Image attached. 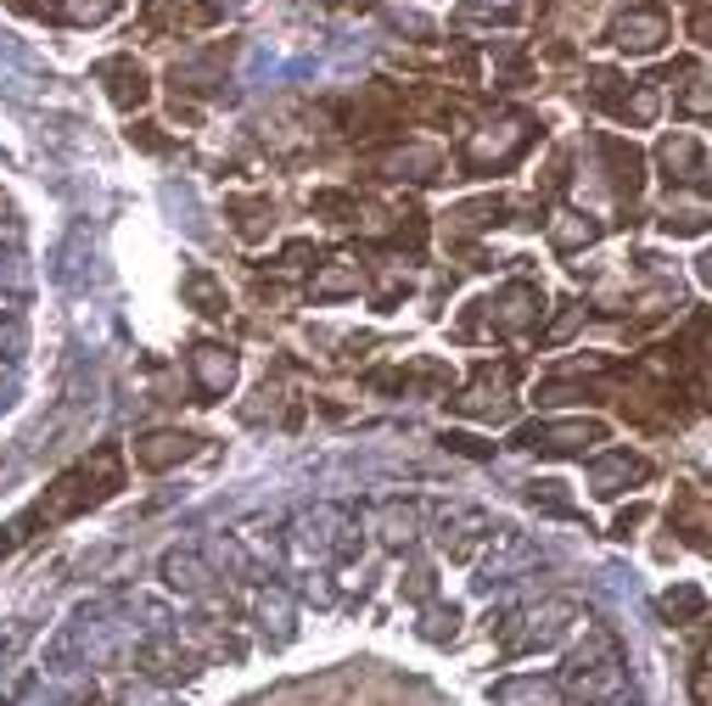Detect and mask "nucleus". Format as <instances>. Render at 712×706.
<instances>
[{
	"label": "nucleus",
	"mask_w": 712,
	"mask_h": 706,
	"mask_svg": "<svg viewBox=\"0 0 712 706\" xmlns=\"http://www.w3.org/2000/svg\"><path fill=\"white\" fill-rule=\"evenodd\" d=\"M124 477V465H118V449H96V460H84L73 465L68 477H57V488H45V499L34 505V522H62V516L84 510V505H96L118 488Z\"/></svg>",
	"instance_id": "f257e3e1"
},
{
	"label": "nucleus",
	"mask_w": 712,
	"mask_h": 706,
	"mask_svg": "<svg viewBox=\"0 0 712 706\" xmlns=\"http://www.w3.org/2000/svg\"><path fill=\"white\" fill-rule=\"evenodd\" d=\"M617 684H623V662H617V645L606 634H595L578 656H573V690L578 695H611Z\"/></svg>",
	"instance_id": "f03ea898"
},
{
	"label": "nucleus",
	"mask_w": 712,
	"mask_h": 706,
	"mask_svg": "<svg viewBox=\"0 0 712 706\" xmlns=\"http://www.w3.org/2000/svg\"><path fill=\"white\" fill-rule=\"evenodd\" d=\"M668 34H674V28H668V12H662V7H629L623 18L611 23L617 51H629V57H651Z\"/></svg>",
	"instance_id": "7ed1b4c3"
},
{
	"label": "nucleus",
	"mask_w": 712,
	"mask_h": 706,
	"mask_svg": "<svg viewBox=\"0 0 712 706\" xmlns=\"http://www.w3.org/2000/svg\"><path fill=\"white\" fill-rule=\"evenodd\" d=\"M606 427L600 420H561V427H528L516 432L521 449H539V454H584L589 443H600Z\"/></svg>",
	"instance_id": "20e7f679"
},
{
	"label": "nucleus",
	"mask_w": 712,
	"mask_h": 706,
	"mask_svg": "<svg viewBox=\"0 0 712 706\" xmlns=\"http://www.w3.org/2000/svg\"><path fill=\"white\" fill-rule=\"evenodd\" d=\"M348 516L343 510H314V516H298V555H331V549H343L348 533H331V528H343Z\"/></svg>",
	"instance_id": "39448f33"
},
{
	"label": "nucleus",
	"mask_w": 712,
	"mask_h": 706,
	"mask_svg": "<svg viewBox=\"0 0 712 706\" xmlns=\"http://www.w3.org/2000/svg\"><path fill=\"white\" fill-rule=\"evenodd\" d=\"M566 617H578V605L573 600H544L533 617H528V628L516 634V650H533V645H550L561 628H566Z\"/></svg>",
	"instance_id": "423d86ee"
},
{
	"label": "nucleus",
	"mask_w": 712,
	"mask_h": 706,
	"mask_svg": "<svg viewBox=\"0 0 712 706\" xmlns=\"http://www.w3.org/2000/svg\"><path fill=\"white\" fill-rule=\"evenodd\" d=\"M521 147H528V124L510 118V124H499V129H489V135L471 140V163H505V158H516Z\"/></svg>",
	"instance_id": "0eeeda50"
},
{
	"label": "nucleus",
	"mask_w": 712,
	"mask_h": 706,
	"mask_svg": "<svg viewBox=\"0 0 712 706\" xmlns=\"http://www.w3.org/2000/svg\"><path fill=\"white\" fill-rule=\"evenodd\" d=\"M102 79H107V90H113V102H118V107H140V102L152 96L147 73H140L129 57H113V62H102Z\"/></svg>",
	"instance_id": "6e6552de"
},
{
	"label": "nucleus",
	"mask_w": 712,
	"mask_h": 706,
	"mask_svg": "<svg viewBox=\"0 0 712 706\" xmlns=\"http://www.w3.org/2000/svg\"><path fill=\"white\" fill-rule=\"evenodd\" d=\"M640 477H645V460H640V454H606V460L595 465V494L611 499V494H623V488L640 483Z\"/></svg>",
	"instance_id": "1a4fd4ad"
},
{
	"label": "nucleus",
	"mask_w": 712,
	"mask_h": 706,
	"mask_svg": "<svg viewBox=\"0 0 712 706\" xmlns=\"http://www.w3.org/2000/svg\"><path fill=\"white\" fill-rule=\"evenodd\" d=\"M192 375H197V387H203V393L219 398V393L236 382V359H230L225 348H197V354H192Z\"/></svg>",
	"instance_id": "9d476101"
},
{
	"label": "nucleus",
	"mask_w": 712,
	"mask_h": 706,
	"mask_svg": "<svg viewBox=\"0 0 712 706\" xmlns=\"http://www.w3.org/2000/svg\"><path fill=\"white\" fill-rule=\"evenodd\" d=\"M600 152H606V163H611V185H617V192H623V197H634L640 192V152L634 147H623V140H600Z\"/></svg>",
	"instance_id": "9b49d317"
},
{
	"label": "nucleus",
	"mask_w": 712,
	"mask_h": 706,
	"mask_svg": "<svg viewBox=\"0 0 712 706\" xmlns=\"http://www.w3.org/2000/svg\"><path fill=\"white\" fill-rule=\"evenodd\" d=\"M163 578H169L174 589H185V594H203L214 572L203 567V555H192V549H185V555H180V549H174V555L163 560Z\"/></svg>",
	"instance_id": "f8f14e48"
},
{
	"label": "nucleus",
	"mask_w": 712,
	"mask_h": 706,
	"mask_svg": "<svg viewBox=\"0 0 712 706\" xmlns=\"http://www.w3.org/2000/svg\"><path fill=\"white\" fill-rule=\"evenodd\" d=\"M185 454H192V438H185V432H158V438H147V443L135 449V460L152 465V471H163V465H174Z\"/></svg>",
	"instance_id": "ddd939ff"
},
{
	"label": "nucleus",
	"mask_w": 712,
	"mask_h": 706,
	"mask_svg": "<svg viewBox=\"0 0 712 706\" xmlns=\"http://www.w3.org/2000/svg\"><path fill=\"white\" fill-rule=\"evenodd\" d=\"M376 533H382V544H410L415 539V505H382L376 510Z\"/></svg>",
	"instance_id": "4468645a"
},
{
	"label": "nucleus",
	"mask_w": 712,
	"mask_h": 706,
	"mask_svg": "<svg viewBox=\"0 0 712 706\" xmlns=\"http://www.w3.org/2000/svg\"><path fill=\"white\" fill-rule=\"evenodd\" d=\"M561 695H555V684H544V679H510L505 690H499V706H555Z\"/></svg>",
	"instance_id": "2eb2a0df"
},
{
	"label": "nucleus",
	"mask_w": 712,
	"mask_h": 706,
	"mask_svg": "<svg viewBox=\"0 0 712 706\" xmlns=\"http://www.w3.org/2000/svg\"><path fill=\"white\" fill-rule=\"evenodd\" d=\"M483 528H489V522H483L478 510H460L455 528L444 522V549H449V555H471V549H478V533H483Z\"/></svg>",
	"instance_id": "dca6fc26"
},
{
	"label": "nucleus",
	"mask_w": 712,
	"mask_h": 706,
	"mask_svg": "<svg viewBox=\"0 0 712 706\" xmlns=\"http://www.w3.org/2000/svg\"><path fill=\"white\" fill-rule=\"evenodd\" d=\"M550 242H555L561 253L589 247V242H595V224H589V219H578V213H566V219H555V224H550Z\"/></svg>",
	"instance_id": "f3484780"
},
{
	"label": "nucleus",
	"mask_w": 712,
	"mask_h": 706,
	"mask_svg": "<svg viewBox=\"0 0 712 706\" xmlns=\"http://www.w3.org/2000/svg\"><path fill=\"white\" fill-rule=\"evenodd\" d=\"M662 163H668V174H690L696 169V140L690 135H674V140H662Z\"/></svg>",
	"instance_id": "a211bd4d"
},
{
	"label": "nucleus",
	"mask_w": 712,
	"mask_h": 706,
	"mask_svg": "<svg viewBox=\"0 0 712 706\" xmlns=\"http://www.w3.org/2000/svg\"><path fill=\"white\" fill-rule=\"evenodd\" d=\"M359 287V275L348 269V264H331L320 280H314V298H337V292H354Z\"/></svg>",
	"instance_id": "6ab92c4d"
},
{
	"label": "nucleus",
	"mask_w": 712,
	"mask_h": 706,
	"mask_svg": "<svg viewBox=\"0 0 712 706\" xmlns=\"http://www.w3.org/2000/svg\"><path fill=\"white\" fill-rule=\"evenodd\" d=\"M113 12H118V0H68L62 7V18H73V23H102Z\"/></svg>",
	"instance_id": "aec40b11"
},
{
	"label": "nucleus",
	"mask_w": 712,
	"mask_h": 706,
	"mask_svg": "<svg viewBox=\"0 0 712 706\" xmlns=\"http://www.w3.org/2000/svg\"><path fill=\"white\" fill-rule=\"evenodd\" d=\"M185 292H192V303L203 314H225V298H219V287H214L208 275H192V280H185Z\"/></svg>",
	"instance_id": "412c9836"
},
{
	"label": "nucleus",
	"mask_w": 712,
	"mask_h": 706,
	"mask_svg": "<svg viewBox=\"0 0 712 706\" xmlns=\"http://www.w3.org/2000/svg\"><path fill=\"white\" fill-rule=\"evenodd\" d=\"M528 499H533L539 510H555V516H573V499L561 494V483H533V488H528Z\"/></svg>",
	"instance_id": "4be33fe9"
},
{
	"label": "nucleus",
	"mask_w": 712,
	"mask_h": 706,
	"mask_svg": "<svg viewBox=\"0 0 712 706\" xmlns=\"http://www.w3.org/2000/svg\"><path fill=\"white\" fill-rule=\"evenodd\" d=\"M259 617H264V623H275L280 634H287V617H292V600L280 594V589H269V594L259 600Z\"/></svg>",
	"instance_id": "5701e85b"
},
{
	"label": "nucleus",
	"mask_w": 712,
	"mask_h": 706,
	"mask_svg": "<svg viewBox=\"0 0 712 706\" xmlns=\"http://www.w3.org/2000/svg\"><path fill=\"white\" fill-rule=\"evenodd\" d=\"M466 12H471V18H499V23H510V18H521V0H466Z\"/></svg>",
	"instance_id": "b1692460"
},
{
	"label": "nucleus",
	"mask_w": 712,
	"mask_h": 706,
	"mask_svg": "<svg viewBox=\"0 0 712 706\" xmlns=\"http://www.w3.org/2000/svg\"><path fill=\"white\" fill-rule=\"evenodd\" d=\"M623 113H629L634 124H651V113H656V84H634V96L623 102Z\"/></svg>",
	"instance_id": "393cba45"
},
{
	"label": "nucleus",
	"mask_w": 712,
	"mask_h": 706,
	"mask_svg": "<svg viewBox=\"0 0 712 706\" xmlns=\"http://www.w3.org/2000/svg\"><path fill=\"white\" fill-rule=\"evenodd\" d=\"M668 611H674V617H696L701 594H696V589H679V594H668Z\"/></svg>",
	"instance_id": "a878e982"
},
{
	"label": "nucleus",
	"mask_w": 712,
	"mask_h": 706,
	"mask_svg": "<svg viewBox=\"0 0 712 706\" xmlns=\"http://www.w3.org/2000/svg\"><path fill=\"white\" fill-rule=\"evenodd\" d=\"M668 230H674V235H701V230H707V213H674Z\"/></svg>",
	"instance_id": "bb28decb"
},
{
	"label": "nucleus",
	"mask_w": 712,
	"mask_h": 706,
	"mask_svg": "<svg viewBox=\"0 0 712 706\" xmlns=\"http://www.w3.org/2000/svg\"><path fill=\"white\" fill-rule=\"evenodd\" d=\"M444 634H455V611H433L426 617V639H444Z\"/></svg>",
	"instance_id": "cd10ccee"
},
{
	"label": "nucleus",
	"mask_w": 712,
	"mask_h": 706,
	"mask_svg": "<svg viewBox=\"0 0 712 706\" xmlns=\"http://www.w3.org/2000/svg\"><path fill=\"white\" fill-rule=\"evenodd\" d=\"M690 34H696L701 45H712V12H696V18H690Z\"/></svg>",
	"instance_id": "c85d7f7f"
},
{
	"label": "nucleus",
	"mask_w": 712,
	"mask_h": 706,
	"mask_svg": "<svg viewBox=\"0 0 712 706\" xmlns=\"http://www.w3.org/2000/svg\"><path fill=\"white\" fill-rule=\"evenodd\" d=\"M701 280H707V287H712V253L701 258Z\"/></svg>",
	"instance_id": "c756f323"
}]
</instances>
